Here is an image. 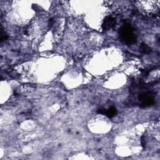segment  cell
Wrapping results in <instances>:
<instances>
[{
	"label": "cell",
	"instance_id": "5b68a950",
	"mask_svg": "<svg viewBox=\"0 0 160 160\" xmlns=\"http://www.w3.org/2000/svg\"><path fill=\"white\" fill-rule=\"evenodd\" d=\"M116 113H117V110H116V108L111 107L108 110H106L105 115H106L110 118H111L113 116H115L116 115Z\"/></svg>",
	"mask_w": 160,
	"mask_h": 160
},
{
	"label": "cell",
	"instance_id": "3957f363",
	"mask_svg": "<svg viewBox=\"0 0 160 160\" xmlns=\"http://www.w3.org/2000/svg\"><path fill=\"white\" fill-rule=\"evenodd\" d=\"M116 21L115 18L111 16L106 17L103 23V29L104 31H108L115 26Z\"/></svg>",
	"mask_w": 160,
	"mask_h": 160
},
{
	"label": "cell",
	"instance_id": "277c9868",
	"mask_svg": "<svg viewBox=\"0 0 160 160\" xmlns=\"http://www.w3.org/2000/svg\"><path fill=\"white\" fill-rule=\"evenodd\" d=\"M140 51L143 54H150L151 52V48L145 43H142L140 46Z\"/></svg>",
	"mask_w": 160,
	"mask_h": 160
},
{
	"label": "cell",
	"instance_id": "7a4b0ae2",
	"mask_svg": "<svg viewBox=\"0 0 160 160\" xmlns=\"http://www.w3.org/2000/svg\"><path fill=\"white\" fill-rule=\"evenodd\" d=\"M154 93L150 92L139 95L138 99L141 102L140 107L145 108L153 105L154 103Z\"/></svg>",
	"mask_w": 160,
	"mask_h": 160
},
{
	"label": "cell",
	"instance_id": "8992f818",
	"mask_svg": "<svg viewBox=\"0 0 160 160\" xmlns=\"http://www.w3.org/2000/svg\"><path fill=\"white\" fill-rule=\"evenodd\" d=\"M8 36L7 35V34L4 32L3 31V29H2V31H1V41L3 42V41H5L8 39Z\"/></svg>",
	"mask_w": 160,
	"mask_h": 160
},
{
	"label": "cell",
	"instance_id": "6da1fadb",
	"mask_svg": "<svg viewBox=\"0 0 160 160\" xmlns=\"http://www.w3.org/2000/svg\"><path fill=\"white\" fill-rule=\"evenodd\" d=\"M119 35L121 40L127 45H132L136 42V36L130 25H127L122 26L119 30Z\"/></svg>",
	"mask_w": 160,
	"mask_h": 160
}]
</instances>
